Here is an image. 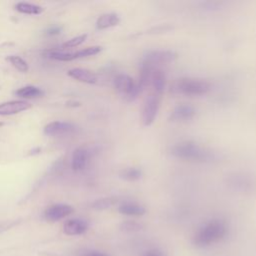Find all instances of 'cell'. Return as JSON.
Wrapping results in <instances>:
<instances>
[{"label": "cell", "instance_id": "6da1fadb", "mask_svg": "<svg viewBox=\"0 0 256 256\" xmlns=\"http://www.w3.org/2000/svg\"><path fill=\"white\" fill-rule=\"evenodd\" d=\"M171 154L180 160L192 162H210L215 158L214 152L194 141L175 144L171 148Z\"/></svg>", "mask_w": 256, "mask_h": 256}, {"label": "cell", "instance_id": "7a4b0ae2", "mask_svg": "<svg viewBox=\"0 0 256 256\" xmlns=\"http://www.w3.org/2000/svg\"><path fill=\"white\" fill-rule=\"evenodd\" d=\"M227 233L226 223L219 219H214L203 225L195 234L193 242L198 247L211 245L225 237Z\"/></svg>", "mask_w": 256, "mask_h": 256}, {"label": "cell", "instance_id": "3957f363", "mask_svg": "<svg viewBox=\"0 0 256 256\" xmlns=\"http://www.w3.org/2000/svg\"><path fill=\"white\" fill-rule=\"evenodd\" d=\"M211 85L208 81L196 78H180L176 79L170 85V92L172 94L197 96L209 92Z\"/></svg>", "mask_w": 256, "mask_h": 256}, {"label": "cell", "instance_id": "277c9868", "mask_svg": "<svg viewBox=\"0 0 256 256\" xmlns=\"http://www.w3.org/2000/svg\"><path fill=\"white\" fill-rule=\"evenodd\" d=\"M114 86L116 90L129 101L135 99L141 92L137 82L127 74H118L114 79Z\"/></svg>", "mask_w": 256, "mask_h": 256}, {"label": "cell", "instance_id": "5b68a950", "mask_svg": "<svg viewBox=\"0 0 256 256\" xmlns=\"http://www.w3.org/2000/svg\"><path fill=\"white\" fill-rule=\"evenodd\" d=\"M160 99L161 96L155 93H151L146 97L141 111V121L143 126H150L155 121L160 108Z\"/></svg>", "mask_w": 256, "mask_h": 256}, {"label": "cell", "instance_id": "8992f818", "mask_svg": "<svg viewBox=\"0 0 256 256\" xmlns=\"http://www.w3.org/2000/svg\"><path fill=\"white\" fill-rule=\"evenodd\" d=\"M176 58L177 53L171 50H150L143 55L141 63L158 68L159 65L173 62Z\"/></svg>", "mask_w": 256, "mask_h": 256}, {"label": "cell", "instance_id": "52a82bcc", "mask_svg": "<svg viewBox=\"0 0 256 256\" xmlns=\"http://www.w3.org/2000/svg\"><path fill=\"white\" fill-rule=\"evenodd\" d=\"M73 212V207L68 204H54L48 207L44 212V217L47 221H59Z\"/></svg>", "mask_w": 256, "mask_h": 256}, {"label": "cell", "instance_id": "ba28073f", "mask_svg": "<svg viewBox=\"0 0 256 256\" xmlns=\"http://www.w3.org/2000/svg\"><path fill=\"white\" fill-rule=\"evenodd\" d=\"M195 115L196 110L192 105L182 103L174 107L169 116V120L172 122H185L191 120Z\"/></svg>", "mask_w": 256, "mask_h": 256}, {"label": "cell", "instance_id": "9c48e42d", "mask_svg": "<svg viewBox=\"0 0 256 256\" xmlns=\"http://www.w3.org/2000/svg\"><path fill=\"white\" fill-rule=\"evenodd\" d=\"M228 185L236 190L248 191L253 188L254 181L244 173H234L228 177Z\"/></svg>", "mask_w": 256, "mask_h": 256}, {"label": "cell", "instance_id": "30bf717a", "mask_svg": "<svg viewBox=\"0 0 256 256\" xmlns=\"http://www.w3.org/2000/svg\"><path fill=\"white\" fill-rule=\"evenodd\" d=\"M31 108V104L24 100H13L0 104V115L7 116L20 113Z\"/></svg>", "mask_w": 256, "mask_h": 256}, {"label": "cell", "instance_id": "8fae6325", "mask_svg": "<svg viewBox=\"0 0 256 256\" xmlns=\"http://www.w3.org/2000/svg\"><path fill=\"white\" fill-rule=\"evenodd\" d=\"M75 130L73 124L69 122H62V121H54L47 124L44 127V133L48 136H56V135H63L67 133H71Z\"/></svg>", "mask_w": 256, "mask_h": 256}, {"label": "cell", "instance_id": "7c38bea8", "mask_svg": "<svg viewBox=\"0 0 256 256\" xmlns=\"http://www.w3.org/2000/svg\"><path fill=\"white\" fill-rule=\"evenodd\" d=\"M88 223L83 219H69L63 225V232L66 235H80L86 232Z\"/></svg>", "mask_w": 256, "mask_h": 256}, {"label": "cell", "instance_id": "4fadbf2b", "mask_svg": "<svg viewBox=\"0 0 256 256\" xmlns=\"http://www.w3.org/2000/svg\"><path fill=\"white\" fill-rule=\"evenodd\" d=\"M68 75L80 82L87 84H94L97 82V76L94 72L84 68H73L68 71Z\"/></svg>", "mask_w": 256, "mask_h": 256}, {"label": "cell", "instance_id": "5bb4252c", "mask_svg": "<svg viewBox=\"0 0 256 256\" xmlns=\"http://www.w3.org/2000/svg\"><path fill=\"white\" fill-rule=\"evenodd\" d=\"M165 84H166V77L164 72L159 68H155L150 79L149 87L152 88L153 93L161 96V94L164 91Z\"/></svg>", "mask_w": 256, "mask_h": 256}, {"label": "cell", "instance_id": "9a60e30c", "mask_svg": "<svg viewBox=\"0 0 256 256\" xmlns=\"http://www.w3.org/2000/svg\"><path fill=\"white\" fill-rule=\"evenodd\" d=\"M88 161V151L84 147H79L74 150L72 155L71 166L74 171L83 170Z\"/></svg>", "mask_w": 256, "mask_h": 256}, {"label": "cell", "instance_id": "2e32d148", "mask_svg": "<svg viewBox=\"0 0 256 256\" xmlns=\"http://www.w3.org/2000/svg\"><path fill=\"white\" fill-rule=\"evenodd\" d=\"M120 23V17L116 13H105L99 16L96 21V27L99 30L114 27Z\"/></svg>", "mask_w": 256, "mask_h": 256}, {"label": "cell", "instance_id": "e0dca14e", "mask_svg": "<svg viewBox=\"0 0 256 256\" xmlns=\"http://www.w3.org/2000/svg\"><path fill=\"white\" fill-rule=\"evenodd\" d=\"M118 211L123 215L142 216L145 214L146 209L142 205H139L136 203H131V202H125L119 206Z\"/></svg>", "mask_w": 256, "mask_h": 256}, {"label": "cell", "instance_id": "ac0fdd59", "mask_svg": "<svg viewBox=\"0 0 256 256\" xmlns=\"http://www.w3.org/2000/svg\"><path fill=\"white\" fill-rule=\"evenodd\" d=\"M15 9L23 14H29V15H38L43 12V8L39 5L27 3V2H19L15 5Z\"/></svg>", "mask_w": 256, "mask_h": 256}, {"label": "cell", "instance_id": "d6986e66", "mask_svg": "<svg viewBox=\"0 0 256 256\" xmlns=\"http://www.w3.org/2000/svg\"><path fill=\"white\" fill-rule=\"evenodd\" d=\"M16 95L24 99H31L43 95V91L35 86H25L18 89L16 91Z\"/></svg>", "mask_w": 256, "mask_h": 256}, {"label": "cell", "instance_id": "ffe728a7", "mask_svg": "<svg viewBox=\"0 0 256 256\" xmlns=\"http://www.w3.org/2000/svg\"><path fill=\"white\" fill-rule=\"evenodd\" d=\"M119 176L126 181H136L141 178L142 172L138 168L129 167V168H125V169L121 170L119 173Z\"/></svg>", "mask_w": 256, "mask_h": 256}, {"label": "cell", "instance_id": "44dd1931", "mask_svg": "<svg viewBox=\"0 0 256 256\" xmlns=\"http://www.w3.org/2000/svg\"><path fill=\"white\" fill-rule=\"evenodd\" d=\"M6 60L9 61L12 64V66H14L16 69H18L21 72H27L29 69L27 62L17 55H10L6 58Z\"/></svg>", "mask_w": 256, "mask_h": 256}, {"label": "cell", "instance_id": "7402d4cb", "mask_svg": "<svg viewBox=\"0 0 256 256\" xmlns=\"http://www.w3.org/2000/svg\"><path fill=\"white\" fill-rule=\"evenodd\" d=\"M101 50H102L101 46H90V47H87V48H84V49L74 52L73 57H74V59H77V58L93 56V55L98 54Z\"/></svg>", "mask_w": 256, "mask_h": 256}, {"label": "cell", "instance_id": "603a6c76", "mask_svg": "<svg viewBox=\"0 0 256 256\" xmlns=\"http://www.w3.org/2000/svg\"><path fill=\"white\" fill-rule=\"evenodd\" d=\"M142 224L136 222V221H132V220H128V221H124L121 223L120 228L121 230L125 231V232H136L142 229Z\"/></svg>", "mask_w": 256, "mask_h": 256}, {"label": "cell", "instance_id": "cb8c5ba5", "mask_svg": "<svg viewBox=\"0 0 256 256\" xmlns=\"http://www.w3.org/2000/svg\"><path fill=\"white\" fill-rule=\"evenodd\" d=\"M49 57L58 61H71L74 60L73 53H67L62 51H52L49 53Z\"/></svg>", "mask_w": 256, "mask_h": 256}, {"label": "cell", "instance_id": "d4e9b609", "mask_svg": "<svg viewBox=\"0 0 256 256\" xmlns=\"http://www.w3.org/2000/svg\"><path fill=\"white\" fill-rule=\"evenodd\" d=\"M87 38V35L86 34H81L79 36H76V37H73L72 39L66 41L64 44H63V47L65 48H74V47H77L79 45H81Z\"/></svg>", "mask_w": 256, "mask_h": 256}, {"label": "cell", "instance_id": "484cf974", "mask_svg": "<svg viewBox=\"0 0 256 256\" xmlns=\"http://www.w3.org/2000/svg\"><path fill=\"white\" fill-rule=\"evenodd\" d=\"M113 203H114V201L111 198H102V199L96 200L92 204V207L96 210H104V209H107L110 206H112Z\"/></svg>", "mask_w": 256, "mask_h": 256}, {"label": "cell", "instance_id": "4316f807", "mask_svg": "<svg viewBox=\"0 0 256 256\" xmlns=\"http://www.w3.org/2000/svg\"><path fill=\"white\" fill-rule=\"evenodd\" d=\"M79 256H109V255L102 252H98V251H86L81 253Z\"/></svg>", "mask_w": 256, "mask_h": 256}, {"label": "cell", "instance_id": "83f0119b", "mask_svg": "<svg viewBox=\"0 0 256 256\" xmlns=\"http://www.w3.org/2000/svg\"><path fill=\"white\" fill-rule=\"evenodd\" d=\"M59 32H60V28H59V27H53V28H51V29L48 30V34H49V35H56V34H58Z\"/></svg>", "mask_w": 256, "mask_h": 256}, {"label": "cell", "instance_id": "f1b7e54d", "mask_svg": "<svg viewBox=\"0 0 256 256\" xmlns=\"http://www.w3.org/2000/svg\"><path fill=\"white\" fill-rule=\"evenodd\" d=\"M144 256H163V254L158 252V251H149Z\"/></svg>", "mask_w": 256, "mask_h": 256}]
</instances>
